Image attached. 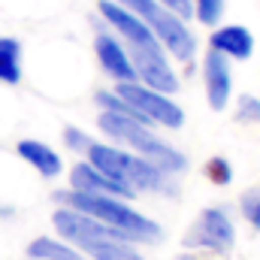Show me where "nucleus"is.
<instances>
[{
  "label": "nucleus",
  "instance_id": "nucleus-1",
  "mask_svg": "<svg viewBox=\"0 0 260 260\" xmlns=\"http://www.w3.org/2000/svg\"><path fill=\"white\" fill-rule=\"evenodd\" d=\"M55 200L61 206H70L82 215H91L109 227H118L130 233L136 242H157L160 239V224H154L151 218H145L142 212H136L133 206H127L121 197H109V194H85V191H58Z\"/></svg>",
  "mask_w": 260,
  "mask_h": 260
},
{
  "label": "nucleus",
  "instance_id": "nucleus-2",
  "mask_svg": "<svg viewBox=\"0 0 260 260\" xmlns=\"http://www.w3.org/2000/svg\"><path fill=\"white\" fill-rule=\"evenodd\" d=\"M97 127L103 130L109 139L130 145L139 157L157 164V167L167 170L170 176H179V173L188 170V157H185L179 148H173L170 142H164V139L151 130V124H142V121H136V118H127V115H118V112H106V109H103L100 118H97Z\"/></svg>",
  "mask_w": 260,
  "mask_h": 260
},
{
  "label": "nucleus",
  "instance_id": "nucleus-3",
  "mask_svg": "<svg viewBox=\"0 0 260 260\" xmlns=\"http://www.w3.org/2000/svg\"><path fill=\"white\" fill-rule=\"evenodd\" d=\"M115 3L130 9L133 15H139L151 27V34L160 40V46L167 49V55H173L182 64L194 61L197 40H194V34H191V27L185 24V18H179L176 12H170L157 0H115Z\"/></svg>",
  "mask_w": 260,
  "mask_h": 260
},
{
  "label": "nucleus",
  "instance_id": "nucleus-4",
  "mask_svg": "<svg viewBox=\"0 0 260 260\" xmlns=\"http://www.w3.org/2000/svg\"><path fill=\"white\" fill-rule=\"evenodd\" d=\"M118 97H124L136 112H142L151 124H160L167 130H179L185 124V109L170 97L154 88H145L142 82H118L115 88Z\"/></svg>",
  "mask_w": 260,
  "mask_h": 260
},
{
  "label": "nucleus",
  "instance_id": "nucleus-5",
  "mask_svg": "<svg viewBox=\"0 0 260 260\" xmlns=\"http://www.w3.org/2000/svg\"><path fill=\"white\" fill-rule=\"evenodd\" d=\"M233 242H236V230L224 209H203L182 239L185 248H206V251H218V254H227L233 248Z\"/></svg>",
  "mask_w": 260,
  "mask_h": 260
},
{
  "label": "nucleus",
  "instance_id": "nucleus-6",
  "mask_svg": "<svg viewBox=\"0 0 260 260\" xmlns=\"http://www.w3.org/2000/svg\"><path fill=\"white\" fill-rule=\"evenodd\" d=\"M130 64L136 73V82L145 88H154L160 94H176L179 91V76L167 61V49H142V46H127Z\"/></svg>",
  "mask_w": 260,
  "mask_h": 260
},
{
  "label": "nucleus",
  "instance_id": "nucleus-7",
  "mask_svg": "<svg viewBox=\"0 0 260 260\" xmlns=\"http://www.w3.org/2000/svg\"><path fill=\"white\" fill-rule=\"evenodd\" d=\"M97 9H100V15L106 18V24L124 40V46H142V49H164L160 46V40L151 34V27L139 18V15H133L130 9L124 6H118L115 0H100L97 3Z\"/></svg>",
  "mask_w": 260,
  "mask_h": 260
},
{
  "label": "nucleus",
  "instance_id": "nucleus-8",
  "mask_svg": "<svg viewBox=\"0 0 260 260\" xmlns=\"http://www.w3.org/2000/svg\"><path fill=\"white\" fill-rule=\"evenodd\" d=\"M203 85H206V100L215 112L227 109L230 94H233V70L230 58H224L221 52L209 49L203 58Z\"/></svg>",
  "mask_w": 260,
  "mask_h": 260
},
{
  "label": "nucleus",
  "instance_id": "nucleus-9",
  "mask_svg": "<svg viewBox=\"0 0 260 260\" xmlns=\"http://www.w3.org/2000/svg\"><path fill=\"white\" fill-rule=\"evenodd\" d=\"M94 52H97V61L103 67L106 76H112L115 82H136V73L130 64L127 46L121 37L109 34V30H97L94 37Z\"/></svg>",
  "mask_w": 260,
  "mask_h": 260
},
{
  "label": "nucleus",
  "instance_id": "nucleus-10",
  "mask_svg": "<svg viewBox=\"0 0 260 260\" xmlns=\"http://www.w3.org/2000/svg\"><path fill=\"white\" fill-rule=\"evenodd\" d=\"M70 188L73 191H85V194H109V197H121V200H133L136 191H130L127 185L109 179L106 173H100L94 164H76L70 170Z\"/></svg>",
  "mask_w": 260,
  "mask_h": 260
},
{
  "label": "nucleus",
  "instance_id": "nucleus-11",
  "mask_svg": "<svg viewBox=\"0 0 260 260\" xmlns=\"http://www.w3.org/2000/svg\"><path fill=\"white\" fill-rule=\"evenodd\" d=\"M209 49L221 52V55L230 58V61H248L251 52H254V37H251V30L242 27V24H224V27L212 30Z\"/></svg>",
  "mask_w": 260,
  "mask_h": 260
},
{
  "label": "nucleus",
  "instance_id": "nucleus-12",
  "mask_svg": "<svg viewBox=\"0 0 260 260\" xmlns=\"http://www.w3.org/2000/svg\"><path fill=\"white\" fill-rule=\"evenodd\" d=\"M130 157H133L130 151L115 148V145H103V142H91V148H88V164H94L100 173H106L109 179H115V182H121V185H127L124 179H127ZM130 191H133V188H130Z\"/></svg>",
  "mask_w": 260,
  "mask_h": 260
},
{
  "label": "nucleus",
  "instance_id": "nucleus-13",
  "mask_svg": "<svg viewBox=\"0 0 260 260\" xmlns=\"http://www.w3.org/2000/svg\"><path fill=\"white\" fill-rule=\"evenodd\" d=\"M15 151H18L21 160H27V164H30L40 176H46V179H55V176H61V170H64L61 154H58L55 148H49L46 142H40V139H21Z\"/></svg>",
  "mask_w": 260,
  "mask_h": 260
},
{
  "label": "nucleus",
  "instance_id": "nucleus-14",
  "mask_svg": "<svg viewBox=\"0 0 260 260\" xmlns=\"http://www.w3.org/2000/svg\"><path fill=\"white\" fill-rule=\"evenodd\" d=\"M133 245L136 242H127V239H94V242H85L79 251H85L91 260H145Z\"/></svg>",
  "mask_w": 260,
  "mask_h": 260
},
{
  "label": "nucleus",
  "instance_id": "nucleus-15",
  "mask_svg": "<svg viewBox=\"0 0 260 260\" xmlns=\"http://www.w3.org/2000/svg\"><path fill=\"white\" fill-rule=\"evenodd\" d=\"M27 257L34 260H82V254L76 251V245H70L67 239H49L40 236L27 245Z\"/></svg>",
  "mask_w": 260,
  "mask_h": 260
},
{
  "label": "nucleus",
  "instance_id": "nucleus-16",
  "mask_svg": "<svg viewBox=\"0 0 260 260\" xmlns=\"http://www.w3.org/2000/svg\"><path fill=\"white\" fill-rule=\"evenodd\" d=\"M0 82H21V43L15 37H0Z\"/></svg>",
  "mask_w": 260,
  "mask_h": 260
},
{
  "label": "nucleus",
  "instance_id": "nucleus-17",
  "mask_svg": "<svg viewBox=\"0 0 260 260\" xmlns=\"http://www.w3.org/2000/svg\"><path fill=\"white\" fill-rule=\"evenodd\" d=\"M203 173H206V179H209L212 185H218V188H227V185L233 182V167H230L227 157H209L206 167H203Z\"/></svg>",
  "mask_w": 260,
  "mask_h": 260
},
{
  "label": "nucleus",
  "instance_id": "nucleus-18",
  "mask_svg": "<svg viewBox=\"0 0 260 260\" xmlns=\"http://www.w3.org/2000/svg\"><path fill=\"white\" fill-rule=\"evenodd\" d=\"M224 6H227V0H194V18L200 21V24L212 27V24L221 21Z\"/></svg>",
  "mask_w": 260,
  "mask_h": 260
},
{
  "label": "nucleus",
  "instance_id": "nucleus-19",
  "mask_svg": "<svg viewBox=\"0 0 260 260\" xmlns=\"http://www.w3.org/2000/svg\"><path fill=\"white\" fill-rule=\"evenodd\" d=\"M236 121H242V124H257L260 121V100L254 94H239V100H236Z\"/></svg>",
  "mask_w": 260,
  "mask_h": 260
},
{
  "label": "nucleus",
  "instance_id": "nucleus-20",
  "mask_svg": "<svg viewBox=\"0 0 260 260\" xmlns=\"http://www.w3.org/2000/svg\"><path fill=\"white\" fill-rule=\"evenodd\" d=\"M239 212H242V218H245L254 230H260V188H251V191L242 194Z\"/></svg>",
  "mask_w": 260,
  "mask_h": 260
},
{
  "label": "nucleus",
  "instance_id": "nucleus-21",
  "mask_svg": "<svg viewBox=\"0 0 260 260\" xmlns=\"http://www.w3.org/2000/svg\"><path fill=\"white\" fill-rule=\"evenodd\" d=\"M64 142H67V148L70 151H88L91 148V136L85 133V130H79V127H67L64 130Z\"/></svg>",
  "mask_w": 260,
  "mask_h": 260
},
{
  "label": "nucleus",
  "instance_id": "nucleus-22",
  "mask_svg": "<svg viewBox=\"0 0 260 260\" xmlns=\"http://www.w3.org/2000/svg\"><path fill=\"white\" fill-rule=\"evenodd\" d=\"M160 6H167L170 12H176L179 18H194V0H157Z\"/></svg>",
  "mask_w": 260,
  "mask_h": 260
},
{
  "label": "nucleus",
  "instance_id": "nucleus-23",
  "mask_svg": "<svg viewBox=\"0 0 260 260\" xmlns=\"http://www.w3.org/2000/svg\"><path fill=\"white\" fill-rule=\"evenodd\" d=\"M176 260H197V257H188V254H182V257H176Z\"/></svg>",
  "mask_w": 260,
  "mask_h": 260
}]
</instances>
